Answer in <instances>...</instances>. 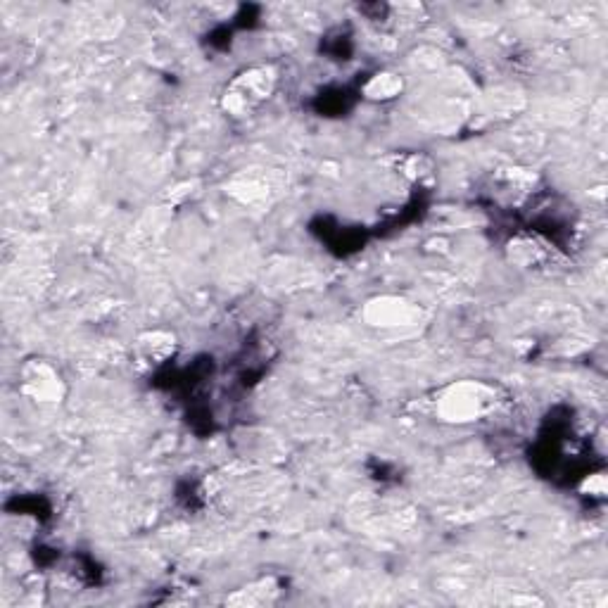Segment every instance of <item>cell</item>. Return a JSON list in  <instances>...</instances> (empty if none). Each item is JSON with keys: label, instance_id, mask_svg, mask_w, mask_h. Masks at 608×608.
<instances>
[{"label": "cell", "instance_id": "8", "mask_svg": "<svg viewBox=\"0 0 608 608\" xmlns=\"http://www.w3.org/2000/svg\"><path fill=\"white\" fill-rule=\"evenodd\" d=\"M278 589L274 585V580H262L255 582V585L238 589L236 594H231L226 601L228 604H236V606H264L271 604V601L276 599Z\"/></svg>", "mask_w": 608, "mask_h": 608}, {"label": "cell", "instance_id": "7", "mask_svg": "<svg viewBox=\"0 0 608 608\" xmlns=\"http://www.w3.org/2000/svg\"><path fill=\"white\" fill-rule=\"evenodd\" d=\"M404 91V79L397 72H376L366 81L364 95L373 103H388Z\"/></svg>", "mask_w": 608, "mask_h": 608}, {"label": "cell", "instance_id": "6", "mask_svg": "<svg viewBox=\"0 0 608 608\" xmlns=\"http://www.w3.org/2000/svg\"><path fill=\"white\" fill-rule=\"evenodd\" d=\"M228 190L240 202H259L269 195V179L259 169H243L228 181Z\"/></svg>", "mask_w": 608, "mask_h": 608}, {"label": "cell", "instance_id": "2", "mask_svg": "<svg viewBox=\"0 0 608 608\" xmlns=\"http://www.w3.org/2000/svg\"><path fill=\"white\" fill-rule=\"evenodd\" d=\"M278 76L274 67H250L240 72L221 95V107L228 117H250L276 91Z\"/></svg>", "mask_w": 608, "mask_h": 608}, {"label": "cell", "instance_id": "5", "mask_svg": "<svg viewBox=\"0 0 608 608\" xmlns=\"http://www.w3.org/2000/svg\"><path fill=\"white\" fill-rule=\"evenodd\" d=\"M176 335L169 331H145L133 342V364L143 371H155L176 354Z\"/></svg>", "mask_w": 608, "mask_h": 608}, {"label": "cell", "instance_id": "1", "mask_svg": "<svg viewBox=\"0 0 608 608\" xmlns=\"http://www.w3.org/2000/svg\"><path fill=\"white\" fill-rule=\"evenodd\" d=\"M497 402V390L483 380H456L437 392L435 414L452 426H468L492 414Z\"/></svg>", "mask_w": 608, "mask_h": 608}, {"label": "cell", "instance_id": "9", "mask_svg": "<svg viewBox=\"0 0 608 608\" xmlns=\"http://www.w3.org/2000/svg\"><path fill=\"white\" fill-rule=\"evenodd\" d=\"M404 176H409L411 181H428L433 179V162L426 155H409L404 160Z\"/></svg>", "mask_w": 608, "mask_h": 608}, {"label": "cell", "instance_id": "3", "mask_svg": "<svg viewBox=\"0 0 608 608\" xmlns=\"http://www.w3.org/2000/svg\"><path fill=\"white\" fill-rule=\"evenodd\" d=\"M19 392L36 404H60L65 399V380L46 359H29L19 371Z\"/></svg>", "mask_w": 608, "mask_h": 608}, {"label": "cell", "instance_id": "10", "mask_svg": "<svg viewBox=\"0 0 608 608\" xmlns=\"http://www.w3.org/2000/svg\"><path fill=\"white\" fill-rule=\"evenodd\" d=\"M585 492L592 494V497H604L606 492V478L604 473H592L585 480Z\"/></svg>", "mask_w": 608, "mask_h": 608}, {"label": "cell", "instance_id": "4", "mask_svg": "<svg viewBox=\"0 0 608 608\" xmlns=\"http://www.w3.org/2000/svg\"><path fill=\"white\" fill-rule=\"evenodd\" d=\"M361 319L366 326L380 328V331H399V328L416 326L421 319V309L414 302L395 295L373 297L361 309Z\"/></svg>", "mask_w": 608, "mask_h": 608}]
</instances>
